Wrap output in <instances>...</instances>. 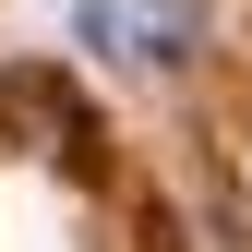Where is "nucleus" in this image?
<instances>
[{
  "label": "nucleus",
  "instance_id": "obj_1",
  "mask_svg": "<svg viewBox=\"0 0 252 252\" xmlns=\"http://www.w3.org/2000/svg\"><path fill=\"white\" fill-rule=\"evenodd\" d=\"M72 24H84L108 60H132V72H168V60L192 48V0H84Z\"/></svg>",
  "mask_w": 252,
  "mask_h": 252
}]
</instances>
